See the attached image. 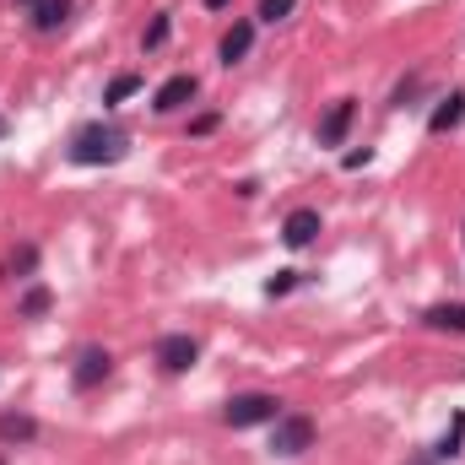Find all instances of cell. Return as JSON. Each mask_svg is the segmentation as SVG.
Here are the masks:
<instances>
[{
	"instance_id": "1",
	"label": "cell",
	"mask_w": 465,
	"mask_h": 465,
	"mask_svg": "<svg viewBox=\"0 0 465 465\" xmlns=\"http://www.w3.org/2000/svg\"><path fill=\"white\" fill-rule=\"evenodd\" d=\"M124 152H130V135H124L119 124H104V119H93V124H82V130L71 135V163H76V168L124 163Z\"/></svg>"
},
{
	"instance_id": "2",
	"label": "cell",
	"mask_w": 465,
	"mask_h": 465,
	"mask_svg": "<svg viewBox=\"0 0 465 465\" xmlns=\"http://www.w3.org/2000/svg\"><path fill=\"white\" fill-rule=\"evenodd\" d=\"M282 417V401L276 395H265V390H243V395H232L228 406H223V422L228 428H265V422H276Z\"/></svg>"
},
{
	"instance_id": "3",
	"label": "cell",
	"mask_w": 465,
	"mask_h": 465,
	"mask_svg": "<svg viewBox=\"0 0 465 465\" xmlns=\"http://www.w3.org/2000/svg\"><path fill=\"white\" fill-rule=\"evenodd\" d=\"M309 444H314V422H309L303 411H282V417L271 422V455H282V460H298Z\"/></svg>"
},
{
	"instance_id": "4",
	"label": "cell",
	"mask_w": 465,
	"mask_h": 465,
	"mask_svg": "<svg viewBox=\"0 0 465 465\" xmlns=\"http://www.w3.org/2000/svg\"><path fill=\"white\" fill-rule=\"evenodd\" d=\"M109 373H114V351L109 347H82L76 351V368H71V384H76V390H98Z\"/></svg>"
},
{
	"instance_id": "5",
	"label": "cell",
	"mask_w": 465,
	"mask_h": 465,
	"mask_svg": "<svg viewBox=\"0 0 465 465\" xmlns=\"http://www.w3.org/2000/svg\"><path fill=\"white\" fill-rule=\"evenodd\" d=\"M157 362H163V373H190L201 362V341L184 336V331H173V336L157 341Z\"/></svg>"
},
{
	"instance_id": "6",
	"label": "cell",
	"mask_w": 465,
	"mask_h": 465,
	"mask_svg": "<svg viewBox=\"0 0 465 465\" xmlns=\"http://www.w3.org/2000/svg\"><path fill=\"white\" fill-rule=\"evenodd\" d=\"M195 93H201V82H195L190 71H184V76H168V82L152 93V109H157V114H173V109H184Z\"/></svg>"
},
{
	"instance_id": "7",
	"label": "cell",
	"mask_w": 465,
	"mask_h": 465,
	"mask_svg": "<svg viewBox=\"0 0 465 465\" xmlns=\"http://www.w3.org/2000/svg\"><path fill=\"white\" fill-rule=\"evenodd\" d=\"M320 212L314 206H298V212H287V223H282V238H287V249H309L314 238H320Z\"/></svg>"
},
{
	"instance_id": "8",
	"label": "cell",
	"mask_w": 465,
	"mask_h": 465,
	"mask_svg": "<svg viewBox=\"0 0 465 465\" xmlns=\"http://www.w3.org/2000/svg\"><path fill=\"white\" fill-rule=\"evenodd\" d=\"M351 119H357V98H336L331 114L320 119V146H341L347 130H351Z\"/></svg>"
},
{
	"instance_id": "9",
	"label": "cell",
	"mask_w": 465,
	"mask_h": 465,
	"mask_svg": "<svg viewBox=\"0 0 465 465\" xmlns=\"http://www.w3.org/2000/svg\"><path fill=\"white\" fill-rule=\"evenodd\" d=\"M249 49H254V22H232L223 33V44H217V60L238 65V60H249Z\"/></svg>"
},
{
	"instance_id": "10",
	"label": "cell",
	"mask_w": 465,
	"mask_h": 465,
	"mask_svg": "<svg viewBox=\"0 0 465 465\" xmlns=\"http://www.w3.org/2000/svg\"><path fill=\"white\" fill-rule=\"evenodd\" d=\"M460 119H465V93H450V98H439V109L428 114V130H433V135H450Z\"/></svg>"
},
{
	"instance_id": "11",
	"label": "cell",
	"mask_w": 465,
	"mask_h": 465,
	"mask_svg": "<svg viewBox=\"0 0 465 465\" xmlns=\"http://www.w3.org/2000/svg\"><path fill=\"white\" fill-rule=\"evenodd\" d=\"M38 439V422L27 411H0V444H33Z\"/></svg>"
},
{
	"instance_id": "12",
	"label": "cell",
	"mask_w": 465,
	"mask_h": 465,
	"mask_svg": "<svg viewBox=\"0 0 465 465\" xmlns=\"http://www.w3.org/2000/svg\"><path fill=\"white\" fill-rule=\"evenodd\" d=\"M422 325H428V331H450V336H465V303H433V309L422 314Z\"/></svg>"
},
{
	"instance_id": "13",
	"label": "cell",
	"mask_w": 465,
	"mask_h": 465,
	"mask_svg": "<svg viewBox=\"0 0 465 465\" xmlns=\"http://www.w3.org/2000/svg\"><path fill=\"white\" fill-rule=\"evenodd\" d=\"M65 16H71V0H38V5H33V27H38V33H60Z\"/></svg>"
},
{
	"instance_id": "14",
	"label": "cell",
	"mask_w": 465,
	"mask_h": 465,
	"mask_svg": "<svg viewBox=\"0 0 465 465\" xmlns=\"http://www.w3.org/2000/svg\"><path fill=\"white\" fill-rule=\"evenodd\" d=\"M460 444H465V411H455V422H450V433L439 439V450H433V455H439V460H455V455H460Z\"/></svg>"
},
{
	"instance_id": "15",
	"label": "cell",
	"mask_w": 465,
	"mask_h": 465,
	"mask_svg": "<svg viewBox=\"0 0 465 465\" xmlns=\"http://www.w3.org/2000/svg\"><path fill=\"white\" fill-rule=\"evenodd\" d=\"M130 93H141V76H135V71H124V76H114V82H109V87H104V104H109V109H114V104H124V98H130Z\"/></svg>"
},
{
	"instance_id": "16",
	"label": "cell",
	"mask_w": 465,
	"mask_h": 465,
	"mask_svg": "<svg viewBox=\"0 0 465 465\" xmlns=\"http://www.w3.org/2000/svg\"><path fill=\"white\" fill-rule=\"evenodd\" d=\"M168 33H173V16H168V11H157V16H152V27L141 33V49H163V44H168Z\"/></svg>"
},
{
	"instance_id": "17",
	"label": "cell",
	"mask_w": 465,
	"mask_h": 465,
	"mask_svg": "<svg viewBox=\"0 0 465 465\" xmlns=\"http://www.w3.org/2000/svg\"><path fill=\"white\" fill-rule=\"evenodd\" d=\"M38 314H49V287H27L22 292V320H38Z\"/></svg>"
},
{
	"instance_id": "18",
	"label": "cell",
	"mask_w": 465,
	"mask_h": 465,
	"mask_svg": "<svg viewBox=\"0 0 465 465\" xmlns=\"http://www.w3.org/2000/svg\"><path fill=\"white\" fill-rule=\"evenodd\" d=\"M292 11H298V0H260V22H271V27L287 22Z\"/></svg>"
},
{
	"instance_id": "19",
	"label": "cell",
	"mask_w": 465,
	"mask_h": 465,
	"mask_svg": "<svg viewBox=\"0 0 465 465\" xmlns=\"http://www.w3.org/2000/svg\"><path fill=\"white\" fill-rule=\"evenodd\" d=\"M292 287H298V271H276V276L265 282V292H271V298H282V292H292Z\"/></svg>"
},
{
	"instance_id": "20",
	"label": "cell",
	"mask_w": 465,
	"mask_h": 465,
	"mask_svg": "<svg viewBox=\"0 0 465 465\" xmlns=\"http://www.w3.org/2000/svg\"><path fill=\"white\" fill-rule=\"evenodd\" d=\"M217 130V114H195L190 119V135H212Z\"/></svg>"
},
{
	"instance_id": "21",
	"label": "cell",
	"mask_w": 465,
	"mask_h": 465,
	"mask_svg": "<svg viewBox=\"0 0 465 465\" xmlns=\"http://www.w3.org/2000/svg\"><path fill=\"white\" fill-rule=\"evenodd\" d=\"M33 260H38L33 249H16V254H11V271H33Z\"/></svg>"
},
{
	"instance_id": "22",
	"label": "cell",
	"mask_w": 465,
	"mask_h": 465,
	"mask_svg": "<svg viewBox=\"0 0 465 465\" xmlns=\"http://www.w3.org/2000/svg\"><path fill=\"white\" fill-rule=\"evenodd\" d=\"M368 157H373V152H368V146H362V152H347V157H341V163H347V168H368Z\"/></svg>"
},
{
	"instance_id": "23",
	"label": "cell",
	"mask_w": 465,
	"mask_h": 465,
	"mask_svg": "<svg viewBox=\"0 0 465 465\" xmlns=\"http://www.w3.org/2000/svg\"><path fill=\"white\" fill-rule=\"evenodd\" d=\"M206 5H212V11H228L232 0H206Z\"/></svg>"
},
{
	"instance_id": "24",
	"label": "cell",
	"mask_w": 465,
	"mask_h": 465,
	"mask_svg": "<svg viewBox=\"0 0 465 465\" xmlns=\"http://www.w3.org/2000/svg\"><path fill=\"white\" fill-rule=\"evenodd\" d=\"M411 465H433V460H422V455H417V460H411Z\"/></svg>"
},
{
	"instance_id": "25",
	"label": "cell",
	"mask_w": 465,
	"mask_h": 465,
	"mask_svg": "<svg viewBox=\"0 0 465 465\" xmlns=\"http://www.w3.org/2000/svg\"><path fill=\"white\" fill-rule=\"evenodd\" d=\"M16 5H38V0H16Z\"/></svg>"
},
{
	"instance_id": "26",
	"label": "cell",
	"mask_w": 465,
	"mask_h": 465,
	"mask_svg": "<svg viewBox=\"0 0 465 465\" xmlns=\"http://www.w3.org/2000/svg\"><path fill=\"white\" fill-rule=\"evenodd\" d=\"M0 135H5V119H0Z\"/></svg>"
}]
</instances>
